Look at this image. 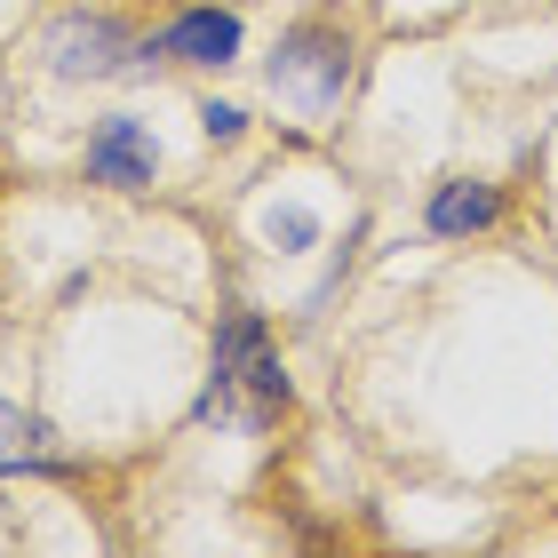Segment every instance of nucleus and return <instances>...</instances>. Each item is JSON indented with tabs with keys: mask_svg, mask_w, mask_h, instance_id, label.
Instances as JSON below:
<instances>
[{
	"mask_svg": "<svg viewBox=\"0 0 558 558\" xmlns=\"http://www.w3.org/2000/svg\"><path fill=\"white\" fill-rule=\"evenodd\" d=\"M199 129H208V136H240V129H247V120H240L232 105H208V112H199Z\"/></svg>",
	"mask_w": 558,
	"mask_h": 558,
	"instance_id": "1a4fd4ad",
	"label": "nucleus"
},
{
	"mask_svg": "<svg viewBox=\"0 0 558 558\" xmlns=\"http://www.w3.org/2000/svg\"><path fill=\"white\" fill-rule=\"evenodd\" d=\"M495 216H502V192L495 184H439V192H430V232H447V240L487 232Z\"/></svg>",
	"mask_w": 558,
	"mask_h": 558,
	"instance_id": "423d86ee",
	"label": "nucleus"
},
{
	"mask_svg": "<svg viewBox=\"0 0 558 558\" xmlns=\"http://www.w3.org/2000/svg\"><path fill=\"white\" fill-rule=\"evenodd\" d=\"M343 81H351V48H343L336 33L303 24V33L279 40V57H271V88H279V96H295V105L327 112V105L343 96Z\"/></svg>",
	"mask_w": 558,
	"mask_h": 558,
	"instance_id": "f03ea898",
	"label": "nucleus"
},
{
	"mask_svg": "<svg viewBox=\"0 0 558 558\" xmlns=\"http://www.w3.org/2000/svg\"><path fill=\"white\" fill-rule=\"evenodd\" d=\"M33 463H48V430L24 415V408L0 399V478H9V471H33Z\"/></svg>",
	"mask_w": 558,
	"mask_h": 558,
	"instance_id": "0eeeda50",
	"label": "nucleus"
},
{
	"mask_svg": "<svg viewBox=\"0 0 558 558\" xmlns=\"http://www.w3.org/2000/svg\"><path fill=\"white\" fill-rule=\"evenodd\" d=\"M48 57H57V72H72V81H96V72H120V57H129V33H120L112 16H64L57 33H48Z\"/></svg>",
	"mask_w": 558,
	"mask_h": 558,
	"instance_id": "7ed1b4c3",
	"label": "nucleus"
},
{
	"mask_svg": "<svg viewBox=\"0 0 558 558\" xmlns=\"http://www.w3.org/2000/svg\"><path fill=\"white\" fill-rule=\"evenodd\" d=\"M271 408H288V367L264 336L256 312H232L216 327V391H208V415L223 423H264Z\"/></svg>",
	"mask_w": 558,
	"mask_h": 558,
	"instance_id": "f257e3e1",
	"label": "nucleus"
},
{
	"mask_svg": "<svg viewBox=\"0 0 558 558\" xmlns=\"http://www.w3.org/2000/svg\"><path fill=\"white\" fill-rule=\"evenodd\" d=\"M160 57H175V64H232L240 57V16L232 9H184L160 33Z\"/></svg>",
	"mask_w": 558,
	"mask_h": 558,
	"instance_id": "20e7f679",
	"label": "nucleus"
},
{
	"mask_svg": "<svg viewBox=\"0 0 558 558\" xmlns=\"http://www.w3.org/2000/svg\"><path fill=\"white\" fill-rule=\"evenodd\" d=\"M264 240H271V247H312L319 223L303 216V208H271V216H264Z\"/></svg>",
	"mask_w": 558,
	"mask_h": 558,
	"instance_id": "6e6552de",
	"label": "nucleus"
},
{
	"mask_svg": "<svg viewBox=\"0 0 558 558\" xmlns=\"http://www.w3.org/2000/svg\"><path fill=\"white\" fill-rule=\"evenodd\" d=\"M88 175L96 184H120V192L151 184V136L136 120H105V129L88 136Z\"/></svg>",
	"mask_w": 558,
	"mask_h": 558,
	"instance_id": "39448f33",
	"label": "nucleus"
}]
</instances>
